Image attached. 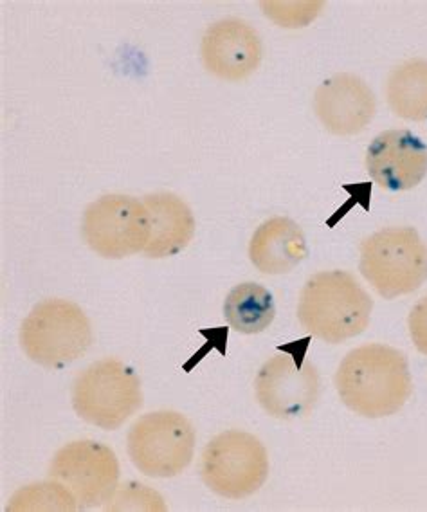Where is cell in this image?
<instances>
[{"instance_id":"10","label":"cell","mask_w":427,"mask_h":512,"mask_svg":"<svg viewBox=\"0 0 427 512\" xmlns=\"http://www.w3.org/2000/svg\"><path fill=\"white\" fill-rule=\"evenodd\" d=\"M255 394L264 412L274 419L294 421L305 417L318 403V368L296 363L291 354H278L258 370Z\"/></svg>"},{"instance_id":"18","label":"cell","mask_w":427,"mask_h":512,"mask_svg":"<svg viewBox=\"0 0 427 512\" xmlns=\"http://www.w3.org/2000/svg\"><path fill=\"white\" fill-rule=\"evenodd\" d=\"M80 509L78 500L67 485L58 482L55 478L22 487L10 498L6 511H67Z\"/></svg>"},{"instance_id":"16","label":"cell","mask_w":427,"mask_h":512,"mask_svg":"<svg viewBox=\"0 0 427 512\" xmlns=\"http://www.w3.org/2000/svg\"><path fill=\"white\" fill-rule=\"evenodd\" d=\"M386 100L395 116L427 121V60L413 58L397 65L386 80Z\"/></svg>"},{"instance_id":"7","label":"cell","mask_w":427,"mask_h":512,"mask_svg":"<svg viewBox=\"0 0 427 512\" xmlns=\"http://www.w3.org/2000/svg\"><path fill=\"white\" fill-rule=\"evenodd\" d=\"M195 440V430L182 413H146L128 430V457L143 475L173 478L190 466Z\"/></svg>"},{"instance_id":"15","label":"cell","mask_w":427,"mask_h":512,"mask_svg":"<svg viewBox=\"0 0 427 512\" xmlns=\"http://www.w3.org/2000/svg\"><path fill=\"white\" fill-rule=\"evenodd\" d=\"M143 202L152 219V238L145 255L148 258L179 255L195 235V217L190 206L170 192L150 193Z\"/></svg>"},{"instance_id":"5","label":"cell","mask_w":427,"mask_h":512,"mask_svg":"<svg viewBox=\"0 0 427 512\" xmlns=\"http://www.w3.org/2000/svg\"><path fill=\"white\" fill-rule=\"evenodd\" d=\"M71 399L83 421L101 430H118L143 406L141 379L134 368L107 357L78 374Z\"/></svg>"},{"instance_id":"9","label":"cell","mask_w":427,"mask_h":512,"mask_svg":"<svg viewBox=\"0 0 427 512\" xmlns=\"http://www.w3.org/2000/svg\"><path fill=\"white\" fill-rule=\"evenodd\" d=\"M49 476L73 491L80 509L100 507L118 491V457L101 442L76 440L56 451Z\"/></svg>"},{"instance_id":"2","label":"cell","mask_w":427,"mask_h":512,"mask_svg":"<svg viewBox=\"0 0 427 512\" xmlns=\"http://www.w3.org/2000/svg\"><path fill=\"white\" fill-rule=\"evenodd\" d=\"M372 311V296L354 276L339 269L310 276L298 302L301 327L330 345L363 334Z\"/></svg>"},{"instance_id":"21","label":"cell","mask_w":427,"mask_h":512,"mask_svg":"<svg viewBox=\"0 0 427 512\" xmlns=\"http://www.w3.org/2000/svg\"><path fill=\"white\" fill-rule=\"evenodd\" d=\"M408 329L418 352L427 356V296L409 312Z\"/></svg>"},{"instance_id":"8","label":"cell","mask_w":427,"mask_h":512,"mask_svg":"<svg viewBox=\"0 0 427 512\" xmlns=\"http://www.w3.org/2000/svg\"><path fill=\"white\" fill-rule=\"evenodd\" d=\"M82 233L94 253L121 260L145 251L152 238V219L145 202L110 193L91 202L83 213Z\"/></svg>"},{"instance_id":"14","label":"cell","mask_w":427,"mask_h":512,"mask_svg":"<svg viewBox=\"0 0 427 512\" xmlns=\"http://www.w3.org/2000/svg\"><path fill=\"white\" fill-rule=\"evenodd\" d=\"M309 256L303 229L289 217H273L256 228L249 260L262 275H287Z\"/></svg>"},{"instance_id":"11","label":"cell","mask_w":427,"mask_h":512,"mask_svg":"<svg viewBox=\"0 0 427 512\" xmlns=\"http://www.w3.org/2000/svg\"><path fill=\"white\" fill-rule=\"evenodd\" d=\"M200 55L208 73L226 82H240L258 69L264 44L246 20L222 19L206 29Z\"/></svg>"},{"instance_id":"3","label":"cell","mask_w":427,"mask_h":512,"mask_svg":"<svg viewBox=\"0 0 427 512\" xmlns=\"http://www.w3.org/2000/svg\"><path fill=\"white\" fill-rule=\"evenodd\" d=\"M359 251L361 275L384 300L415 293L427 282V244L415 228L379 229Z\"/></svg>"},{"instance_id":"17","label":"cell","mask_w":427,"mask_h":512,"mask_svg":"<svg viewBox=\"0 0 427 512\" xmlns=\"http://www.w3.org/2000/svg\"><path fill=\"white\" fill-rule=\"evenodd\" d=\"M224 318L229 327L240 334H260L269 329L276 318L273 294L255 282L235 285L226 296Z\"/></svg>"},{"instance_id":"12","label":"cell","mask_w":427,"mask_h":512,"mask_svg":"<svg viewBox=\"0 0 427 512\" xmlns=\"http://www.w3.org/2000/svg\"><path fill=\"white\" fill-rule=\"evenodd\" d=\"M364 165L384 190H413L427 175V145L409 130H384L370 143Z\"/></svg>"},{"instance_id":"19","label":"cell","mask_w":427,"mask_h":512,"mask_svg":"<svg viewBox=\"0 0 427 512\" xmlns=\"http://www.w3.org/2000/svg\"><path fill=\"white\" fill-rule=\"evenodd\" d=\"M325 8V2H262L267 19L282 28H305Z\"/></svg>"},{"instance_id":"6","label":"cell","mask_w":427,"mask_h":512,"mask_svg":"<svg viewBox=\"0 0 427 512\" xmlns=\"http://www.w3.org/2000/svg\"><path fill=\"white\" fill-rule=\"evenodd\" d=\"M200 475L209 491L228 500H244L258 493L269 476L267 449L247 431H224L202 451Z\"/></svg>"},{"instance_id":"13","label":"cell","mask_w":427,"mask_h":512,"mask_svg":"<svg viewBox=\"0 0 427 512\" xmlns=\"http://www.w3.org/2000/svg\"><path fill=\"white\" fill-rule=\"evenodd\" d=\"M314 112L330 134L355 136L372 123L377 100L363 78L341 73L328 78L316 89Z\"/></svg>"},{"instance_id":"1","label":"cell","mask_w":427,"mask_h":512,"mask_svg":"<svg viewBox=\"0 0 427 512\" xmlns=\"http://www.w3.org/2000/svg\"><path fill=\"white\" fill-rule=\"evenodd\" d=\"M334 383L341 403L366 419L399 413L413 394L408 357L382 343L350 350L337 366Z\"/></svg>"},{"instance_id":"20","label":"cell","mask_w":427,"mask_h":512,"mask_svg":"<svg viewBox=\"0 0 427 512\" xmlns=\"http://www.w3.org/2000/svg\"><path fill=\"white\" fill-rule=\"evenodd\" d=\"M110 502L105 511H166L159 494L136 482L118 487Z\"/></svg>"},{"instance_id":"4","label":"cell","mask_w":427,"mask_h":512,"mask_svg":"<svg viewBox=\"0 0 427 512\" xmlns=\"http://www.w3.org/2000/svg\"><path fill=\"white\" fill-rule=\"evenodd\" d=\"M19 338L33 363L62 370L91 348V321L76 303L49 298L35 305L22 321Z\"/></svg>"}]
</instances>
